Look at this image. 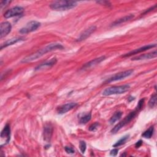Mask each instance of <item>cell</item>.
I'll use <instances>...</instances> for the list:
<instances>
[{"mask_svg": "<svg viewBox=\"0 0 157 157\" xmlns=\"http://www.w3.org/2000/svg\"><path fill=\"white\" fill-rule=\"evenodd\" d=\"M11 24L8 21H4L0 25V38L6 36L11 31Z\"/></svg>", "mask_w": 157, "mask_h": 157, "instance_id": "cell-11", "label": "cell"}, {"mask_svg": "<svg viewBox=\"0 0 157 157\" xmlns=\"http://www.w3.org/2000/svg\"><path fill=\"white\" fill-rule=\"evenodd\" d=\"M136 112L134 111L132 112H130L127 116H126L124 119L121 121L120 123H118L117 124H116L111 130V132L112 134L117 133L120 129H121L123 127H124L125 125L128 124L136 116Z\"/></svg>", "mask_w": 157, "mask_h": 157, "instance_id": "cell-4", "label": "cell"}, {"mask_svg": "<svg viewBox=\"0 0 157 157\" xmlns=\"http://www.w3.org/2000/svg\"><path fill=\"white\" fill-rule=\"evenodd\" d=\"M1 137L4 140L5 145L8 144L10 139V128L9 124H6L1 132Z\"/></svg>", "mask_w": 157, "mask_h": 157, "instance_id": "cell-14", "label": "cell"}, {"mask_svg": "<svg viewBox=\"0 0 157 157\" xmlns=\"http://www.w3.org/2000/svg\"><path fill=\"white\" fill-rule=\"evenodd\" d=\"M25 40V38L22 37H15L11 38L10 39L6 40L2 44H1V49L2 50L4 48H6V47H7L9 45H12L13 44H16L18 42H20V41H22V40Z\"/></svg>", "mask_w": 157, "mask_h": 157, "instance_id": "cell-15", "label": "cell"}, {"mask_svg": "<svg viewBox=\"0 0 157 157\" xmlns=\"http://www.w3.org/2000/svg\"><path fill=\"white\" fill-rule=\"evenodd\" d=\"M11 2L10 1H2L1 2V8L2 9L3 7H6L9 4H10Z\"/></svg>", "mask_w": 157, "mask_h": 157, "instance_id": "cell-28", "label": "cell"}, {"mask_svg": "<svg viewBox=\"0 0 157 157\" xmlns=\"http://www.w3.org/2000/svg\"><path fill=\"white\" fill-rule=\"evenodd\" d=\"M122 116V112L120 111H118L117 112H115L113 116L110 118V120H109V123L112 124L113 123H114L115 121H117V120H120V118Z\"/></svg>", "mask_w": 157, "mask_h": 157, "instance_id": "cell-19", "label": "cell"}, {"mask_svg": "<svg viewBox=\"0 0 157 157\" xmlns=\"http://www.w3.org/2000/svg\"><path fill=\"white\" fill-rule=\"evenodd\" d=\"M91 118V115L90 113L85 114L83 116L81 117L79 120V123L81 124H86L88 123Z\"/></svg>", "mask_w": 157, "mask_h": 157, "instance_id": "cell-22", "label": "cell"}, {"mask_svg": "<svg viewBox=\"0 0 157 157\" xmlns=\"http://www.w3.org/2000/svg\"><path fill=\"white\" fill-rule=\"evenodd\" d=\"M64 150H65L66 152L67 153H69V154H73V153H75L74 149L73 148L71 147H67V146H66V147H64Z\"/></svg>", "mask_w": 157, "mask_h": 157, "instance_id": "cell-27", "label": "cell"}, {"mask_svg": "<svg viewBox=\"0 0 157 157\" xmlns=\"http://www.w3.org/2000/svg\"><path fill=\"white\" fill-rule=\"evenodd\" d=\"M99 123L98 122H95L93 124H92L90 127H89V131H95L98 128L99 126Z\"/></svg>", "mask_w": 157, "mask_h": 157, "instance_id": "cell-25", "label": "cell"}, {"mask_svg": "<svg viewBox=\"0 0 157 157\" xmlns=\"http://www.w3.org/2000/svg\"><path fill=\"white\" fill-rule=\"evenodd\" d=\"M105 59V56H100L99 58H95L94 59H92L91 61L85 63L82 68L83 69H88V68H90L91 67H93L99 63H100L101 62H102V61H104V59Z\"/></svg>", "mask_w": 157, "mask_h": 157, "instance_id": "cell-16", "label": "cell"}, {"mask_svg": "<svg viewBox=\"0 0 157 157\" xmlns=\"http://www.w3.org/2000/svg\"><path fill=\"white\" fill-rule=\"evenodd\" d=\"M130 88V86L128 84L120 85V86H111L105 88L103 91L102 94L105 96H110L113 94H123L126 92Z\"/></svg>", "mask_w": 157, "mask_h": 157, "instance_id": "cell-3", "label": "cell"}, {"mask_svg": "<svg viewBox=\"0 0 157 157\" xmlns=\"http://www.w3.org/2000/svg\"><path fill=\"white\" fill-rule=\"evenodd\" d=\"M53 134V126L50 123H46L44 127L43 137L44 140L47 142H50Z\"/></svg>", "mask_w": 157, "mask_h": 157, "instance_id": "cell-8", "label": "cell"}, {"mask_svg": "<svg viewBox=\"0 0 157 157\" xmlns=\"http://www.w3.org/2000/svg\"><path fill=\"white\" fill-rule=\"evenodd\" d=\"M63 46L59 43H51L47 45H46L45 47L39 50L36 52L32 53L31 55H29L26 57H25L22 60L21 63H27L29 62H32L33 61H35L38 58H40L43 55H45L48 52H50L54 50H62L63 49Z\"/></svg>", "mask_w": 157, "mask_h": 157, "instance_id": "cell-1", "label": "cell"}, {"mask_svg": "<svg viewBox=\"0 0 157 157\" xmlns=\"http://www.w3.org/2000/svg\"><path fill=\"white\" fill-rule=\"evenodd\" d=\"M78 104L76 102H69L65 104H63L57 109V112L58 114H63L68 111L72 110V109L75 108L76 106H77Z\"/></svg>", "mask_w": 157, "mask_h": 157, "instance_id": "cell-10", "label": "cell"}, {"mask_svg": "<svg viewBox=\"0 0 157 157\" xmlns=\"http://www.w3.org/2000/svg\"><path fill=\"white\" fill-rule=\"evenodd\" d=\"M135 98H134V97H132V96H129L128 98V101L129 102H130V101H132V100H134Z\"/></svg>", "mask_w": 157, "mask_h": 157, "instance_id": "cell-32", "label": "cell"}, {"mask_svg": "<svg viewBox=\"0 0 157 157\" xmlns=\"http://www.w3.org/2000/svg\"><path fill=\"white\" fill-rule=\"evenodd\" d=\"M79 148H80V150L81 151V152L82 153H84L85 150H86V143L84 141H80L79 142Z\"/></svg>", "mask_w": 157, "mask_h": 157, "instance_id": "cell-24", "label": "cell"}, {"mask_svg": "<svg viewBox=\"0 0 157 157\" xmlns=\"http://www.w3.org/2000/svg\"><path fill=\"white\" fill-rule=\"evenodd\" d=\"M133 72H134L133 69H129V70H127L125 71H123V72L115 74V75H112V77H109L108 79H107L105 82L110 83V82L120 80L121 79H124V78L128 77L130 76L131 75H132Z\"/></svg>", "mask_w": 157, "mask_h": 157, "instance_id": "cell-6", "label": "cell"}, {"mask_svg": "<svg viewBox=\"0 0 157 157\" xmlns=\"http://www.w3.org/2000/svg\"><path fill=\"white\" fill-rule=\"evenodd\" d=\"M142 144V140H139L138 142H137L136 143L135 147H136V148H139V147H140L141 146Z\"/></svg>", "mask_w": 157, "mask_h": 157, "instance_id": "cell-31", "label": "cell"}, {"mask_svg": "<svg viewBox=\"0 0 157 157\" xmlns=\"http://www.w3.org/2000/svg\"><path fill=\"white\" fill-rule=\"evenodd\" d=\"M156 47V45L155 44H149V45H144L143 47H141L139 48H137V49H135L134 50H132L131 52H129V53H126L125 55H123L122 56L123 57H128V56H130L132 55H136V54H138L139 53H141L142 52H144V51H146L148 49H150L151 48H153V47Z\"/></svg>", "mask_w": 157, "mask_h": 157, "instance_id": "cell-9", "label": "cell"}, {"mask_svg": "<svg viewBox=\"0 0 157 157\" xmlns=\"http://www.w3.org/2000/svg\"><path fill=\"white\" fill-rule=\"evenodd\" d=\"M23 13V8L20 6H15L7 10L4 14L6 18H9L13 17L22 15Z\"/></svg>", "mask_w": 157, "mask_h": 157, "instance_id": "cell-7", "label": "cell"}, {"mask_svg": "<svg viewBox=\"0 0 157 157\" xmlns=\"http://www.w3.org/2000/svg\"><path fill=\"white\" fill-rule=\"evenodd\" d=\"M153 131H154V127L152 126H150L147 130H146L142 134V136L144 138H146V139H150L151 137V136H153Z\"/></svg>", "mask_w": 157, "mask_h": 157, "instance_id": "cell-20", "label": "cell"}, {"mask_svg": "<svg viewBox=\"0 0 157 157\" xmlns=\"http://www.w3.org/2000/svg\"><path fill=\"white\" fill-rule=\"evenodd\" d=\"M156 105V94H154L152 95L151 98L148 101V105L151 108H153Z\"/></svg>", "mask_w": 157, "mask_h": 157, "instance_id": "cell-23", "label": "cell"}, {"mask_svg": "<svg viewBox=\"0 0 157 157\" xmlns=\"http://www.w3.org/2000/svg\"><path fill=\"white\" fill-rule=\"evenodd\" d=\"M40 26V23L37 21H30L27 23L25 26L19 30V33L21 34H25L36 31Z\"/></svg>", "mask_w": 157, "mask_h": 157, "instance_id": "cell-5", "label": "cell"}, {"mask_svg": "<svg viewBox=\"0 0 157 157\" xmlns=\"http://www.w3.org/2000/svg\"><path fill=\"white\" fill-rule=\"evenodd\" d=\"M144 99H140V100L139 101V102H138V104H137V107H136V110H137V111L140 110L142 108V106H143V105H144Z\"/></svg>", "mask_w": 157, "mask_h": 157, "instance_id": "cell-26", "label": "cell"}, {"mask_svg": "<svg viewBox=\"0 0 157 157\" xmlns=\"http://www.w3.org/2000/svg\"><path fill=\"white\" fill-rule=\"evenodd\" d=\"M134 15L133 14H129L128 15H126L124 17H122L121 18H119L117 20L115 21L112 24V26H116V25H120V24H121L123 23H124V22H126L128 21H129L131 20V19H132L134 18Z\"/></svg>", "mask_w": 157, "mask_h": 157, "instance_id": "cell-18", "label": "cell"}, {"mask_svg": "<svg viewBox=\"0 0 157 157\" xmlns=\"http://www.w3.org/2000/svg\"><path fill=\"white\" fill-rule=\"evenodd\" d=\"M157 56V53L156 51L155 50L154 52H152L151 53H146V54H143L140 55L139 56H137L136 57H134L132 58V60H142V59H149L151 58H156Z\"/></svg>", "mask_w": 157, "mask_h": 157, "instance_id": "cell-17", "label": "cell"}, {"mask_svg": "<svg viewBox=\"0 0 157 157\" xmlns=\"http://www.w3.org/2000/svg\"><path fill=\"white\" fill-rule=\"evenodd\" d=\"M77 3L74 1H58L53 2L50 7L54 10H67L74 8Z\"/></svg>", "mask_w": 157, "mask_h": 157, "instance_id": "cell-2", "label": "cell"}, {"mask_svg": "<svg viewBox=\"0 0 157 157\" xmlns=\"http://www.w3.org/2000/svg\"><path fill=\"white\" fill-rule=\"evenodd\" d=\"M118 152V148H114V149H113L110 151V155H112L113 156H115L117 155Z\"/></svg>", "mask_w": 157, "mask_h": 157, "instance_id": "cell-29", "label": "cell"}, {"mask_svg": "<svg viewBox=\"0 0 157 157\" xmlns=\"http://www.w3.org/2000/svg\"><path fill=\"white\" fill-rule=\"evenodd\" d=\"M129 134H127V135L124 136L122 137L120 139H119V140L113 145V147H119V146H120V145L124 144L126 142V140L129 139Z\"/></svg>", "mask_w": 157, "mask_h": 157, "instance_id": "cell-21", "label": "cell"}, {"mask_svg": "<svg viewBox=\"0 0 157 157\" xmlns=\"http://www.w3.org/2000/svg\"><path fill=\"white\" fill-rule=\"evenodd\" d=\"M96 29V27L95 26H91L90 28H88V29H85L84 31H83L80 36L78 37V38L77 39V42H80L82 40H85L86 38H88L93 32H94Z\"/></svg>", "mask_w": 157, "mask_h": 157, "instance_id": "cell-13", "label": "cell"}, {"mask_svg": "<svg viewBox=\"0 0 157 157\" xmlns=\"http://www.w3.org/2000/svg\"><path fill=\"white\" fill-rule=\"evenodd\" d=\"M97 2L99 3V4H103V5H104V6H107L111 5L109 1H98Z\"/></svg>", "mask_w": 157, "mask_h": 157, "instance_id": "cell-30", "label": "cell"}, {"mask_svg": "<svg viewBox=\"0 0 157 157\" xmlns=\"http://www.w3.org/2000/svg\"><path fill=\"white\" fill-rule=\"evenodd\" d=\"M57 62V59L56 58H53L51 59L48 61H46L44 63H42L38 65L36 67L35 71H39L44 69H47V68H50L53 66H54Z\"/></svg>", "mask_w": 157, "mask_h": 157, "instance_id": "cell-12", "label": "cell"}]
</instances>
